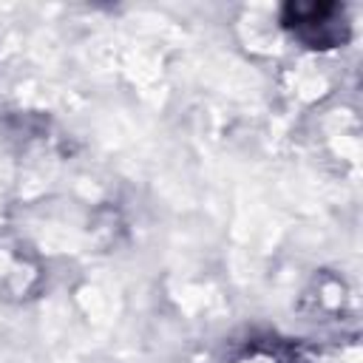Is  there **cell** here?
<instances>
[{
    "label": "cell",
    "mask_w": 363,
    "mask_h": 363,
    "mask_svg": "<svg viewBox=\"0 0 363 363\" xmlns=\"http://www.w3.org/2000/svg\"><path fill=\"white\" fill-rule=\"evenodd\" d=\"M286 26L295 37H301L312 48L335 45L337 40H346V20L343 9L337 6H289L286 9Z\"/></svg>",
    "instance_id": "1"
}]
</instances>
